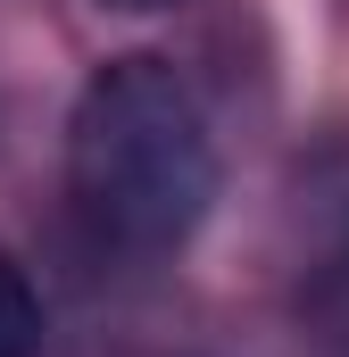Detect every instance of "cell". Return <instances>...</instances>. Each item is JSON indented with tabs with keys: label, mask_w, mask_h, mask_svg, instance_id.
I'll return each mask as SVG.
<instances>
[{
	"label": "cell",
	"mask_w": 349,
	"mask_h": 357,
	"mask_svg": "<svg viewBox=\"0 0 349 357\" xmlns=\"http://www.w3.org/2000/svg\"><path fill=\"white\" fill-rule=\"evenodd\" d=\"M67 191L91 241L167 258L216 199V142L167 59H108L67 116Z\"/></svg>",
	"instance_id": "1"
},
{
	"label": "cell",
	"mask_w": 349,
	"mask_h": 357,
	"mask_svg": "<svg viewBox=\"0 0 349 357\" xmlns=\"http://www.w3.org/2000/svg\"><path fill=\"white\" fill-rule=\"evenodd\" d=\"M34 349H42V299H34L25 266L0 250V357H34Z\"/></svg>",
	"instance_id": "2"
},
{
	"label": "cell",
	"mask_w": 349,
	"mask_h": 357,
	"mask_svg": "<svg viewBox=\"0 0 349 357\" xmlns=\"http://www.w3.org/2000/svg\"><path fill=\"white\" fill-rule=\"evenodd\" d=\"M108 8H174V0H108Z\"/></svg>",
	"instance_id": "3"
}]
</instances>
